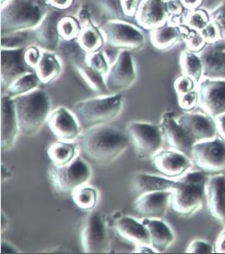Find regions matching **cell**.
Segmentation results:
<instances>
[{
    "label": "cell",
    "mask_w": 225,
    "mask_h": 254,
    "mask_svg": "<svg viewBox=\"0 0 225 254\" xmlns=\"http://www.w3.org/2000/svg\"><path fill=\"white\" fill-rule=\"evenodd\" d=\"M178 103L184 111H193L199 105V91L195 89L187 93L178 96Z\"/></svg>",
    "instance_id": "60d3db41"
},
{
    "label": "cell",
    "mask_w": 225,
    "mask_h": 254,
    "mask_svg": "<svg viewBox=\"0 0 225 254\" xmlns=\"http://www.w3.org/2000/svg\"><path fill=\"white\" fill-rule=\"evenodd\" d=\"M187 254H213L215 253L214 246L209 241L204 240H194L186 248Z\"/></svg>",
    "instance_id": "ee69618b"
},
{
    "label": "cell",
    "mask_w": 225,
    "mask_h": 254,
    "mask_svg": "<svg viewBox=\"0 0 225 254\" xmlns=\"http://www.w3.org/2000/svg\"><path fill=\"white\" fill-rule=\"evenodd\" d=\"M191 159L199 170L209 176L225 175V140L218 136L212 140L196 142Z\"/></svg>",
    "instance_id": "52a82bcc"
},
{
    "label": "cell",
    "mask_w": 225,
    "mask_h": 254,
    "mask_svg": "<svg viewBox=\"0 0 225 254\" xmlns=\"http://www.w3.org/2000/svg\"><path fill=\"white\" fill-rule=\"evenodd\" d=\"M27 36L23 32L10 33L2 36V49H11L24 48Z\"/></svg>",
    "instance_id": "ab89813d"
},
{
    "label": "cell",
    "mask_w": 225,
    "mask_h": 254,
    "mask_svg": "<svg viewBox=\"0 0 225 254\" xmlns=\"http://www.w3.org/2000/svg\"><path fill=\"white\" fill-rule=\"evenodd\" d=\"M76 19L79 23L81 29L84 27L88 26L90 24H92L91 23V15L86 8L82 7L78 10V12L76 14Z\"/></svg>",
    "instance_id": "7dc6e473"
},
{
    "label": "cell",
    "mask_w": 225,
    "mask_h": 254,
    "mask_svg": "<svg viewBox=\"0 0 225 254\" xmlns=\"http://www.w3.org/2000/svg\"><path fill=\"white\" fill-rule=\"evenodd\" d=\"M176 118L179 124L195 143L219 136L215 119L209 115L186 112Z\"/></svg>",
    "instance_id": "5bb4252c"
},
{
    "label": "cell",
    "mask_w": 225,
    "mask_h": 254,
    "mask_svg": "<svg viewBox=\"0 0 225 254\" xmlns=\"http://www.w3.org/2000/svg\"><path fill=\"white\" fill-rule=\"evenodd\" d=\"M186 10H191L202 8L205 0H180Z\"/></svg>",
    "instance_id": "816d5d0a"
},
{
    "label": "cell",
    "mask_w": 225,
    "mask_h": 254,
    "mask_svg": "<svg viewBox=\"0 0 225 254\" xmlns=\"http://www.w3.org/2000/svg\"><path fill=\"white\" fill-rule=\"evenodd\" d=\"M13 98L19 133L25 136L36 134L48 121L51 111L49 95L42 89Z\"/></svg>",
    "instance_id": "7a4b0ae2"
},
{
    "label": "cell",
    "mask_w": 225,
    "mask_h": 254,
    "mask_svg": "<svg viewBox=\"0 0 225 254\" xmlns=\"http://www.w3.org/2000/svg\"><path fill=\"white\" fill-rule=\"evenodd\" d=\"M72 194L75 205L83 210H91L98 202V191L91 186H81Z\"/></svg>",
    "instance_id": "836d02e7"
},
{
    "label": "cell",
    "mask_w": 225,
    "mask_h": 254,
    "mask_svg": "<svg viewBox=\"0 0 225 254\" xmlns=\"http://www.w3.org/2000/svg\"><path fill=\"white\" fill-rule=\"evenodd\" d=\"M58 30L60 36L62 39L71 41L78 37V34L81 30V27L76 18H74L72 16H64L60 20Z\"/></svg>",
    "instance_id": "d590c367"
},
{
    "label": "cell",
    "mask_w": 225,
    "mask_h": 254,
    "mask_svg": "<svg viewBox=\"0 0 225 254\" xmlns=\"http://www.w3.org/2000/svg\"><path fill=\"white\" fill-rule=\"evenodd\" d=\"M214 248L216 254H225V228L218 236Z\"/></svg>",
    "instance_id": "c3c4849f"
},
{
    "label": "cell",
    "mask_w": 225,
    "mask_h": 254,
    "mask_svg": "<svg viewBox=\"0 0 225 254\" xmlns=\"http://www.w3.org/2000/svg\"><path fill=\"white\" fill-rule=\"evenodd\" d=\"M62 70V63L57 56L51 51L43 50L41 61L35 68L42 83L47 84L52 81L59 76Z\"/></svg>",
    "instance_id": "f1b7e54d"
},
{
    "label": "cell",
    "mask_w": 225,
    "mask_h": 254,
    "mask_svg": "<svg viewBox=\"0 0 225 254\" xmlns=\"http://www.w3.org/2000/svg\"><path fill=\"white\" fill-rule=\"evenodd\" d=\"M209 175L201 170L187 172L180 177V186L172 190L171 205L178 215L189 217L202 209L206 200Z\"/></svg>",
    "instance_id": "277c9868"
},
{
    "label": "cell",
    "mask_w": 225,
    "mask_h": 254,
    "mask_svg": "<svg viewBox=\"0 0 225 254\" xmlns=\"http://www.w3.org/2000/svg\"><path fill=\"white\" fill-rule=\"evenodd\" d=\"M114 228L118 235L137 245H150V234L143 222L130 216H122L114 222Z\"/></svg>",
    "instance_id": "d4e9b609"
},
{
    "label": "cell",
    "mask_w": 225,
    "mask_h": 254,
    "mask_svg": "<svg viewBox=\"0 0 225 254\" xmlns=\"http://www.w3.org/2000/svg\"><path fill=\"white\" fill-rule=\"evenodd\" d=\"M8 222V220H7V218H5V216H4V215L3 214H2V222H1V227H2V231H3V229L4 228H6V227H5V225H4V222Z\"/></svg>",
    "instance_id": "11a10c76"
},
{
    "label": "cell",
    "mask_w": 225,
    "mask_h": 254,
    "mask_svg": "<svg viewBox=\"0 0 225 254\" xmlns=\"http://www.w3.org/2000/svg\"><path fill=\"white\" fill-rule=\"evenodd\" d=\"M150 234V245L156 253H164L173 245L175 235L166 222L158 218H146L142 221Z\"/></svg>",
    "instance_id": "cb8c5ba5"
},
{
    "label": "cell",
    "mask_w": 225,
    "mask_h": 254,
    "mask_svg": "<svg viewBox=\"0 0 225 254\" xmlns=\"http://www.w3.org/2000/svg\"><path fill=\"white\" fill-rule=\"evenodd\" d=\"M73 63L76 71L92 91L99 93L108 91L105 85V76L91 68L85 62V58L82 60L81 58L74 57Z\"/></svg>",
    "instance_id": "83f0119b"
},
{
    "label": "cell",
    "mask_w": 225,
    "mask_h": 254,
    "mask_svg": "<svg viewBox=\"0 0 225 254\" xmlns=\"http://www.w3.org/2000/svg\"><path fill=\"white\" fill-rule=\"evenodd\" d=\"M180 65L183 74L193 78L197 84L204 78V65L199 54L188 49L183 51L180 55Z\"/></svg>",
    "instance_id": "f546056e"
},
{
    "label": "cell",
    "mask_w": 225,
    "mask_h": 254,
    "mask_svg": "<svg viewBox=\"0 0 225 254\" xmlns=\"http://www.w3.org/2000/svg\"><path fill=\"white\" fill-rule=\"evenodd\" d=\"M204 65V77L225 79V44H209L199 54Z\"/></svg>",
    "instance_id": "603a6c76"
},
{
    "label": "cell",
    "mask_w": 225,
    "mask_h": 254,
    "mask_svg": "<svg viewBox=\"0 0 225 254\" xmlns=\"http://www.w3.org/2000/svg\"><path fill=\"white\" fill-rule=\"evenodd\" d=\"M211 19L219 30L220 36L219 43L225 44V0L216 7L215 9L210 11Z\"/></svg>",
    "instance_id": "f35d334b"
},
{
    "label": "cell",
    "mask_w": 225,
    "mask_h": 254,
    "mask_svg": "<svg viewBox=\"0 0 225 254\" xmlns=\"http://www.w3.org/2000/svg\"><path fill=\"white\" fill-rule=\"evenodd\" d=\"M172 202V190L145 193L135 201L134 209L146 218L161 219Z\"/></svg>",
    "instance_id": "e0dca14e"
},
{
    "label": "cell",
    "mask_w": 225,
    "mask_h": 254,
    "mask_svg": "<svg viewBox=\"0 0 225 254\" xmlns=\"http://www.w3.org/2000/svg\"><path fill=\"white\" fill-rule=\"evenodd\" d=\"M136 15L139 25L147 30L162 26L169 19L166 0H142Z\"/></svg>",
    "instance_id": "ffe728a7"
},
{
    "label": "cell",
    "mask_w": 225,
    "mask_h": 254,
    "mask_svg": "<svg viewBox=\"0 0 225 254\" xmlns=\"http://www.w3.org/2000/svg\"><path fill=\"white\" fill-rule=\"evenodd\" d=\"M206 201L211 215L225 226V175L209 176Z\"/></svg>",
    "instance_id": "7402d4cb"
},
{
    "label": "cell",
    "mask_w": 225,
    "mask_h": 254,
    "mask_svg": "<svg viewBox=\"0 0 225 254\" xmlns=\"http://www.w3.org/2000/svg\"><path fill=\"white\" fill-rule=\"evenodd\" d=\"M77 42L79 48L89 54L101 49L105 39L100 29H98L93 24H90L82 28L77 37Z\"/></svg>",
    "instance_id": "4dcf8cb0"
},
{
    "label": "cell",
    "mask_w": 225,
    "mask_h": 254,
    "mask_svg": "<svg viewBox=\"0 0 225 254\" xmlns=\"http://www.w3.org/2000/svg\"><path fill=\"white\" fill-rule=\"evenodd\" d=\"M19 133L18 122L13 98L8 95L1 98V147L9 150L13 147L17 134Z\"/></svg>",
    "instance_id": "44dd1931"
},
{
    "label": "cell",
    "mask_w": 225,
    "mask_h": 254,
    "mask_svg": "<svg viewBox=\"0 0 225 254\" xmlns=\"http://www.w3.org/2000/svg\"><path fill=\"white\" fill-rule=\"evenodd\" d=\"M141 2L142 0H120L121 8L125 15L133 16L137 14Z\"/></svg>",
    "instance_id": "bcb514c9"
},
{
    "label": "cell",
    "mask_w": 225,
    "mask_h": 254,
    "mask_svg": "<svg viewBox=\"0 0 225 254\" xmlns=\"http://www.w3.org/2000/svg\"><path fill=\"white\" fill-rule=\"evenodd\" d=\"M136 252L140 253V254H153V253H156V251L151 247V245H138Z\"/></svg>",
    "instance_id": "db71d44e"
},
{
    "label": "cell",
    "mask_w": 225,
    "mask_h": 254,
    "mask_svg": "<svg viewBox=\"0 0 225 254\" xmlns=\"http://www.w3.org/2000/svg\"><path fill=\"white\" fill-rule=\"evenodd\" d=\"M189 29L184 24H174L167 22L162 26L151 30V43L156 49H169L172 46L184 40Z\"/></svg>",
    "instance_id": "484cf974"
},
{
    "label": "cell",
    "mask_w": 225,
    "mask_h": 254,
    "mask_svg": "<svg viewBox=\"0 0 225 254\" xmlns=\"http://www.w3.org/2000/svg\"><path fill=\"white\" fill-rule=\"evenodd\" d=\"M214 119H215L219 136L221 137L223 140H225V113L220 115Z\"/></svg>",
    "instance_id": "f907efd6"
},
{
    "label": "cell",
    "mask_w": 225,
    "mask_h": 254,
    "mask_svg": "<svg viewBox=\"0 0 225 254\" xmlns=\"http://www.w3.org/2000/svg\"><path fill=\"white\" fill-rule=\"evenodd\" d=\"M199 32L202 34V36L206 39V43H207L208 45L209 44H215V43L220 42L219 30L216 27L215 24L212 23V21H211V23L205 29H203Z\"/></svg>",
    "instance_id": "f6af8a7d"
},
{
    "label": "cell",
    "mask_w": 225,
    "mask_h": 254,
    "mask_svg": "<svg viewBox=\"0 0 225 254\" xmlns=\"http://www.w3.org/2000/svg\"><path fill=\"white\" fill-rule=\"evenodd\" d=\"M186 48L192 52L199 53L208 45L202 34L197 30H190L184 37Z\"/></svg>",
    "instance_id": "74e56055"
},
{
    "label": "cell",
    "mask_w": 225,
    "mask_h": 254,
    "mask_svg": "<svg viewBox=\"0 0 225 254\" xmlns=\"http://www.w3.org/2000/svg\"><path fill=\"white\" fill-rule=\"evenodd\" d=\"M209 10L204 8H198L188 10L183 16V24L190 30L201 31L211 23Z\"/></svg>",
    "instance_id": "e575fe53"
},
{
    "label": "cell",
    "mask_w": 225,
    "mask_h": 254,
    "mask_svg": "<svg viewBox=\"0 0 225 254\" xmlns=\"http://www.w3.org/2000/svg\"><path fill=\"white\" fill-rule=\"evenodd\" d=\"M131 142L128 134L109 125L91 127L80 140V148L88 160L105 166L113 162L127 149Z\"/></svg>",
    "instance_id": "6da1fadb"
},
{
    "label": "cell",
    "mask_w": 225,
    "mask_h": 254,
    "mask_svg": "<svg viewBox=\"0 0 225 254\" xmlns=\"http://www.w3.org/2000/svg\"><path fill=\"white\" fill-rule=\"evenodd\" d=\"M85 62L88 64L91 68L95 71L99 72L100 74H107L108 71L110 69V65L108 63V60L105 53L102 51H96V52L89 53L85 57Z\"/></svg>",
    "instance_id": "8d00e7d4"
},
{
    "label": "cell",
    "mask_w": 225,
    "mask_h": 254,
    "mask_svg": "<svg viewBox=\"0 0 225 254\" xmlns=\"http://www.w3.org/2000/svg\"><path fill=\"white\" fill-rule=\"evenodd\" d=\"M49 4L57 10H66L72 5L74 0H48Z\"/></svg>",
    "instance_id": "681fc988"
},
{
    "label": "cell",
    "mask_w": 225,
    "mask_h": 254,
    "mask_svg": "<svg viewBox=\"0 0 225 254\" xmlns=\"http://www.w3.org/2000/svg\"><path fill=\"white\" fill-rule=\"evenodd\" d=\"M42 83L36 71L29 72L17 78L6 89V94L11 98L26 94L39 87Z\"/></svg>",
    "instance_id": "d6a6232c"
},
{
    "label": "cell",
    "mask_w": 225,
    "mask_h": 254,
    "mask_svg": "<svg viewBox=\"0 0 225 254\" xmlns=\"http://www.w3.org/2000/svg\"><path fill=\"white\" fill-rule=\"evenodd\" d=\"M50 130L61 140L71 141L80 134V124L75 114L64 107H60L50 113L48 119Z\"/></svg>",
    "instance_id": "ac0fdd59"
},
{
    "label": "cell",
    "mask_w": 225,
    "mask_h": 254,
    "mask_svg": "<svg viewBox=\"0 0 225 254\" xmlns=\"http://www.w3.org/2000/svg\"><path fill=\"white\" fill-rule=\"evenodd\" d=\"M16 253H18V251L10 243L3 241L1 242V254H16Z\"/></svg>",
    "instance_id": "f5cc1de1"
},
{
    "label": "cell",
    "mask_w": 225,
    "mask_h": 254,
    "mask_svg": "<svg viewBox=\"0 0 225 254\" xmlns=\"http://www.w3.org/2000/svg\"><path fill=\"white\" fill-rule=\"evenodd\" d=\"M47 11L40 0H4L1 7L2 36L36 29Z\"/></svg>",
    "instance_id": "3957f363"
},
{
    "label": "cell",
    "mask_w": 225,
    "mask_h": 254,
    "mask_svg": "<svg viewBox=\"0 0 225 254\" xmlns=\"http://www.w3.org/2000/svg\"><path fill=\"white\" fill-rule=\"evenodd\" d=\"M43 52V49L40 48V47H37V46L28 47L23 53L24 62L30 67L35 70L40 61H41Z\"/></svg>",
    "instance_id": "7bdbcfd3"
},
{
    "label": "cell",
    "mask_w": 225,
    "mask_h": 254,
    "mask_svg": "<svg viewBox=\"0 0 225 254\" xmlns=\"http://www.w3.org/2000/svg\"><path fill=\"white\" fill-rule=\"evenodd\" d=\"M63 16L64 15L61 10H49L39 25L35 29V37L40 48L43 50L54 52L57 49L60 37L58 24Z\"/></svg>",
    "instance_id": "d6986e66"
},
{
    "label": "cell",
    "mask_w": 225,
    "mask_h": 254,
    "mask_svg": "<svg viewBox=\"0 0 225 254\" xmlns=\"http://www.w3.org/2000/svg\"><path fill=\"white\" fill-rule=\"evenodd\" d=\"M123 108V98L119 93L103 98H90L75 104L73 113L78 123L85 127L104 125L118 117Z\"/></svg>",
    "instance_id": "5b68a950"
},
{
    "label": "cell",
    "mask_w": 225,
    "mask_h": 254,
    "mask_svg": "<svg viewBox=\"0 0 225 254\" xmlns=\"http://www.w3.org/2000/svg\"><path fill=\"white\" fill-rule=\"evenodd\" d=\"M197 86L198 84L193 80V78L184 74L178 77L173 83V88L175 90V92L178 96L193 91L197 88Z\"/></svg>",
    "instance_id": "b9f144b4"
},
{
    "label": "cell",
    "mask_w": 225,
    "mask_h": 254,
    "mask_svg": "<svg viewBox=\"0 0 225 254\" xmlns=\"http://www.w3.org/2000/svg\"><path fill=\"white\" fill-rule=\"evenodd\" d=\"M92 175L91 166L81 157L75 159L64 166L52 165L49 176L54 188L58 192L73 193L75 190L85 186Z\"/></svg>",
    "instance_id": "8992f818"
},
{
    "label": "cell",
    "mask_w": 225,
    "mask_h": 254,
    "mask_svg": "<svg viewBox=\"0 0 225 254\" xmlns=\"http://www.w3.org/2000/svg\"><path fill=\"white\" fill-rule=\"evenodd\" d=\"M81 247L86 254H104L109 250L107 230L98 212H92L85 219L81 231Z\"/></svg>",
    "instance_id": "8fae6325"
},
{
    "label": "cell",
    "mask_w": 225,
    "mask_h": 254,
    "mask_svg": "<svg viewBox=\"0 0 225 254\" xmlns=\"http://www.w3.org/2000/svg\"><path fill=\"white\" fill-rule=\"evenodd\" d=\"M137 79L134 59L130 50H122L105 75L108 91L116 94L133 85Z\"/></svg>",
    "instance_id": "30bf717a"
},
{
    "label": "cell",
    "mask_w": 225,
    "mask_h": 254,
    "mask_svg": "<svg viewBox=\"0 0 225 254\" xmlns=\"http://www.w3.org/2000/svg\"><path fill=\"white\" fill-rule=\"evenodd\" d=\"M127 134L140 158L153 157L161 150L164 137L160 125L133 122L128 125Z\"/></svg>",
    "instance_id": "9c48e42d"
},
{
    "label": "cell",
    "mask_w": 225,
    "mask_h": 254,
    "mask_svg": "<svg viewBox=\"0 0 225 254\" xmlns=\"http://www.w3.org/2000/svg\"><path fill=\"white\" fill-rule=\"evenodd\" d=\"M180 186L179 180H170V178L155 176L148 173H137L132 180V186L141 195L145 193L173 190Z\"/></svg>",
    "instance_id": "4316f807"
},
{
    "label": "cell",
    "mask_w": 225,
    "mask_h": 254,
    "mask_svg": "<svg viewBox=\"0 0 225 254\" xmlns=\"http://www.w3.org/2000/svg\"><path fill=\"white\" fill-rule=\"evenodd\" d=\"M48 155L53 165L64 166L76 157V146L67 140L56 141L49 146Z\"/></svg>",
    "instance_id": "1f68e13d"
},
{
    "label": "cell",
    "mask_w": 225,
    "mask_h": 254,
    "mask_svg": "<svg viewBox=\"0 0 225 254\" xmlns=\"http://www.w3.org/2000/svg\"><path fill=\"white\" fill-rule=\"evenodd\" d=\"M25 48L1 50V86L7 89L17 78L35 71L23 59Z\"/></svg>",
    "instance_id": "9a60e30c"
},
{
    "label": "cell",
    "mask_w": 225,
    "mask_h": 254,
    "mask_svg": "<svg viewBox=\"0 0 225 254\" xmlns=\"http://www.w3.org/2000/svg\"><path fill=\"white\" fill-rule=\"evenodd\" d=\"M152 158L156 169L170 179L183 176L193 166L188 155L175 149L160 150Z\"/></svg>",
    "instance_id": "2e32d148"
},
{
    "label": "cell",
    "mask_w": 225,
    "mask_h": 254,
    "mask_svg": "<svg viewBox=\"0 0 225 254\" xmlns=\"http://www.w3.org/2000/svg\"><path fill=\"white\" fill-rule=\"evenodd\" d=\"M105 43L116 49L137 50L145 44V36L137 27L131 23L110 20L100 28Z\"/></svg>",
    "instance_id": "ba28073f"
},
{
    "label": "cell",
    "mask_w": 225,
    "mask_h": 254,
    "mask_svg": "<svg viewBox=\"0 0 225 254\" xmlns=\"http://www.w3.org/2000/svg\"><path fill=\"white\" fill-rule=\"evenodd\" d=\"M199 105L215 118L225 113V79L204 78L198 84Z\"/></svg>",
    "instance_id": "7c38bea8"
},
{
    "label": "cell",
    "mask_w": 225,
    "mask_h": 254,
    "mask_svg": "<svg viewBox=\"0 0 225 254\" xmlns=\"http://www.w3.org/2000/svg\"><path fill=\"white\" fill-rule=\"evenodd\" d=\"M164 139L173 149L186 153L191 158L195 141L177 121L176 116L171 111H166L161 116L160 124Z\"/></svg>",
    "instance_id": "4fadbf2b"
}]
</instances>
